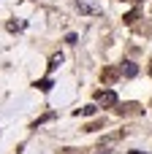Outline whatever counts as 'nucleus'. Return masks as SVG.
<instances>
[{"instance_id": "9b49d317", "label": "nucleus", "mask_w": 152, "mask_h": 154, "mask_svg": "<svg viewBox=\"0 0 152 154\" xmlns=\"http://www.w3.org/2000/svg\"><path fill=\"white\" fill-rule=\"evenodd\" d=\"M103 127V119H98V122H90L87 127H84V133H95V130H101Z\"/></svg>"}, {"instance_id": "f257e3e1", "label": "nucleus", "mask_w": 152, "mask_h": 154, "mask_svg": "<svg viewBox=\"0 0 152 154\" xmlns=\"http://www.w3.org/2000/svg\"><path fill=\"white\" fill-rule=\"evenodd\" d=\"M95 100L103 108H112V106H117V92L114 89H101V92H95Z\"/></svg>"}, {"instance_id": "6e6552de", "label": "nucleus", "mask_w": 152, "mask_h": 154, "mask_svg": "<svg viewBox=\"0 0 152 154\" xmlns=\"http://www.w3.org/2000/svg\"><path fill=\"white\" fill-rule=\"evenodd\" d=\"M98 108L95 106H84V108H76V116H92Z\"/></svg>"}, {"instance_id": "4468645a", "label": "nucleus", "mask_w": 152, "mask_h": 154, "mask_svg": "<svg viewBox=\"0 0 152 154\" xmlns=\"http://www.w3.org/2000/svg\"><path fill=\"white\" fill-rule=\"evenodd\" d=\"M128 154H147V152H128Z\"/></svg>"}, {"instance_id": "ddd939ff", "label": "nucleus", "mask_w": 152, "mask_h": 154, "mask_svg": "<svg viewBox=\"0 0 152 154\" xmlns=\"http://www.w3.org/2000/svg\"><path fill=\"white\" fill-rule=\"evenodd\" d=\"M60 154H82V149H71V146H65V149H60Z\"/></svg>"}, {"instance_id": "423d86ee", "label": "nucleus", "mask_w": 152, "mask_h": 154, "mask_svg": "<svg viewBox=\"0 0 152 154\" xmlns=\"http://www.w3.org/2000/svg\"><path fill=\"white\" fill-rule=\"evenodd\" d=\"M139 19H141V8H133V11L125 14V24H136Z\"/></svg>"}, {"instance_id": "7ed1b4c3", "label": "nucleus", "mask_w": 152, "mask_h": 154, "mask_svg": "<svg viewBox=\"0 0 152 154\" xmlns=\"http://www.w3.org/2000/svg\"><path fill=\"white\" fill-rule=\"evenodd\" d=\"M120 76H122V73H120V68H114V65H109V68L101 70V81H103V84H114Z\"/></svg>"}, {"instance_id": "1a4fd4ad", "label": "nucleus", "mask_w": 152, "mask_h": 154, "mask_svg": "<svg viewBox=\"0 0 152 154\" xmlns=\"http://www.w3.org/2000/svg\"><path fill=\"white\" fill-rule=\"evenodd\" d=\"M52 119H54V114H44L41 119H35V122H33V130H38L41 125H46V122H52Z\"/></svg>"}, {"instance_id": "0eeeda50", "label": "nucleus", "mask_w": 152, "mask_h": 154, "mask_svg": "<svg viewBox=\"0 0 152 154\" xmlns=\"http://www.w3.org/2000/svg\"><path fill=\"white\" fill-rule=\"evenodd\" d=\"M60 65H63V54H54V57L49 60V73H54Z\"/></svg>"}, {"instance_id": "9d476101", "label": "nucleus", "mask_w": 152, "mask_h": 154, "mask_svg": "<svg viewBox=\"0 0 152 154\" xmlns=\"http://www.w3.org/2000/svg\"><path fill=\"white\" fill-rule=\"evenodd\" d=\"M35 87H38L41 92H49V89H52V79H41V81H35Z\"/></svg>"}, {"instance_id": "2eb2a0df", "label": "nucleus", "mask_w": 152, "mask_h": 154, "mask_svg": "<svg viewBox=\"0 0 152 154\" xmlns=\"http://www.w3.org/2000/svg\"><path fill=\"white\" fill-rule=\"evenodd\" d=\"M150 76H152V65H150Z\"/></svg>"}, {"instance_id": "39448f33", "label": "nucleus", "mask_w": 152, "mask_h": 154, "mask_svg": "<svg viewBox=\"0 0 152 154\" xmlns=\"http://www.w3.org/2000/svg\"><path fill=\"white\" fill-rule=\"evenodd\" d=\"M120 73H122V76H128V79H133V76L139 73V68H136V62H122Z\"/></svg>"}, {"instance_id": "f8f14e48", "label": "nucleus", "mask_w": 152, "mask_h": 154, "mask_svg": "<svg viewBox=\"0 0 152 154\" xmlns=\"http://www.w3.org/2000/svg\"><path fill=\"white\" fill-rule=\"evenodd\" d=\"M8 30H11V32H16V30H24V22H19V24H16V22H8Z\"/></svg>"}, {"instance_id": "20e7f679", "label": "nucleus", "mask_w": 152, "mask_h": 154, "mask_svg": "<svg viewBox=\"0 0 152 154\" xmlns=\"http://www.w3.org/2000/svg\"><path fill=\"white\" fill-rule=\"evenodd\" d=\"M76 11L79 14H101V5L92 0H76Z\"/></svg>"}, {"instance_id": "f03ea898", "label": "nucleus", "mask_w": 152, "mask_h": 154, "mask_svg": "<svg viewBox=\"0 0 152 154\" xmlns=\"http://www.w3.org/2000/svg\"><path fill=\"white\" fill-rule=\"evenodd\" d=\"M117 114L120 116H139V114H144V108H141V103H122L120 108H117Z\"/></svg>"}]
</instances>
